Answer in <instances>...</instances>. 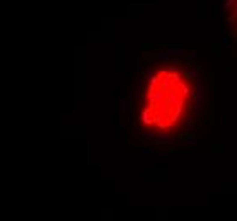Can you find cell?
<instances>
[{"label":"cell","mask_w":237,"mask_h":221,"mask_svg":"<svg viewBox=\"0 0 237 221\" xmlns=\"http://www.w3.org/2000/svg\"><path fill=\"white\" fill-rule=\"evenodd\" d=\"M188 138H193V131H184L183 134H178V140H179V141L188 140Z\"/></svg>","instance_id":"1"}]
</instances>
